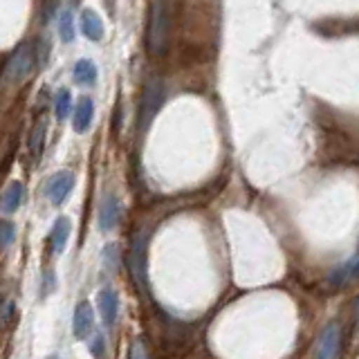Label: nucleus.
Listing matches in <instances>:
<instances>
[{
	"mask_svg": "<svg viewBox=\"0 0 359 359\" xmlns=\"http://www.w3.org/2000/svg\"><path fill=\"white\" fill-rule=\"evenodd\" d=\"M168 29H171V18H168L166 0H153L151 16H149V32H146V48H149V54L155 56V59L166 54Z\"/></svg>",
	"mask_w": 359,
	"mask_h": 359,
	"instance_id": "obj_1",
	"label": "nucleus"
},
{
	"mask_svg": "<svg viewBox=\"0 0 359 359\" xmlns=\"http://www.w3.org/2000/svg\"><path fill=\"white\" fill-rule=\"evenodd\" d=\"M34 67H36V52H34V48L29 43L18 45L5 63L3 70L5 86H22L34 74Z\"/></svg>",
	"mask_w": 359,
	"mask_h": 359,
	"instance_id": "obj_2",
	"label": "nucleus"
},
{
	"mask_svg": "<svg viewBox=\"0 0 359 359\" xmlns=\"http://www.w3.org/2000/svg\"><path fill=\"white\" fill-rule=\"evenodd\" d=\"M164 81L160 76H153L146 81L144 93H142V106H140V128L146 130L151 126V121L155 119V115L160 112L162 104H164Z\"/></svg>",
	"mask_w": 359,
	"mask_h": 359,
	"instance_id": "obj_3",
	"label": "nucleus"
},
{
	"mask_svg": "<svg viewBox=\"0 0 359 359\" xmlns=\"http://www.w3.org/2000/svg\"><path fill=\"white\" fill-rule=\"evenodd\" d=\"M341 353V328L337 321L323 325L314 344V359H339Z\"/></svg>",
	"mask_w": 359,
	"mask_h": 359,
	"instance_id": "obj_4",
	"label": "nucleus"
},
{
	"mask_svg": "<svg viewBox=\"0 0 359 359\" xmlns=\"http://www.w3.org/2000/svg\"><path fill=\"white\" fill-rule=\"evenodd\" d=\"M146 245H149V233L140 231L130 243V254H128V265L130 274L142 290H146Z\"/></svg>",
	"mask_w": 359,
	"mask_h": 359,
	"instance_id": "obj_5",
	"label": "nucleus"
},
{
	"mask_svg": "<svg viewBox=\"0 0 359 359\" xmlns=\"http://www.w3.org/2000/svg\"><path fill=\"white\" fill-rule=\"evenodd\" d=\"M74 184H76V177L72 171H59L45 182V196H48V200L54 207H59L67 200V196L72 194Z\"/></svg>",
	"mask_w": 359,
	"mask_h": 359,
	"instance_id": "obj_6",
	"label": "nucleus"
},
{
	"mask_svg": "<svg viewBox=\"0 0 359 359\" xmlns=\"http://www.w3.org/2000/svg\"><path fill=\"white\" fill-rule=\"evenodd\" d=\"M119 220H121V202L115 194H106L99 205V216H97L99 229L108 233L112 229H117Z\"/></svg>",
	"mask_w": 359,
	"mask_h": 359,
	"instance_id": "obj_7",
	"label": "nucleus"
},
{
	"mask_svg": "<svg viewBox=\"0 0 359 359\" xmlns=\"http://www.w3.org/2000/svg\"><path fill=\"white\" fill-rule=\"evenodd\" d=\"M93 330H95V310L90 306V301H79L72 317V332L79 341H83L93 334Z\"/></svg>",
	"mask_w": 359,
	"mask_h": 359,
	"instance_id": "obj_8",
	"label": "nucleus"
},
{
	"mask_svg": "<svg viewBox=\"0 0 359 359\" xmlns=\"http://www.w3.org/2000/svg\"><path fill=\"white\" fill-rule=\"evenodd\" d=\"M97 308L106 328H112L119 317V294L112 287H104L97 294Z\"/></svg>",
	"mask_w": 359,
	"mask_h": 359,
	"instance_id": "obj_9",
	"label": "nucleus"
},
{
	"mask_svg": "<svg viewBox=\"0 0 359 359\" xmlns=\"http://www.w3.org/2000/svg\"><path fill=\"white\" fill-rule=\"evenodd\" d=\"M95 119V101L90 97H81L76 101L74 112H72V128L74 133L83 135L90 126H93Z\"/></svg>",
	"mask_w": 359,
	"mask_h": 359,
	"instance_id": "obj_10",
	"label": "nucleus"
},
{
	"mask_svg": "<svg viewBox=\"0 0 359 359\" xmlns=\"http://www.w3.org/2000/svg\"><path fill=\"white\" fill-rule=\"evenodd\" d=\"M22 200H25V184L14 180V182H9V187L5 189L3 198H0V211H3L5 216H11V213H16L20 209Z\"/></svg>",
	"mask_w": 359,
	"mask_h": 359,
	"instance_id": "obj_11",
	"label": "nucleus"
},
{
	"mask_svg": "<svg viewBox=\"0 0 359 359\" xmlns=\"http://www.w3.org/2000/svg\"><path fill=\"white\" fill-rule=\"evenodd\" d=\"M81 32H83V36L88 41H101L104 39V20H101V16L97 14L95 9H83L81 11Z\"/></svg>",
	"mask_w": 359,
	"mask_h": 359,
	"instance_id": "obj_12",
	"label": "nucleus"
},
{
	"mask_svg": "<svg viewBox=\"0 0 359 359\" xmlns=\"http://www.w3.org/2000/svg\"><path fill=\"white\" fill-rule=\"evenodd\" d=\"M70 229H72V224L65 216L54 220L52 231H50V250H52V254H63L67 238H70Z\"/></svg>",
	"mask_w": 359,
	"mask_h": 359,
	"instance_id": "obj_13",
	"label": "nucleus"
},
{
	"mask_svg": "<svg viewBox=\"0 0 359 359\" xmlns=\"http://www.w3.org/2000/svg\"><path fill=\"white\" fill-rule=\"evenodd\" d=\"M359 280V256L353 258V261H348L344 265H339L337 269L330 272V283L334 287H344V285H351Z\"/></svg>",
	"mask_w": 359,
	"mask_h": 359,
	"instance_id": "obj_14",
	"label": "nucleus"
},
{
	"mask_svg": "<svg viewBox=\"0 0 359 359\" xmlns=\"http://www.w3.org/2000/svg\"><path fill=\"white\" fill-rule=\"evenodd\" d=\"M45 135H48V119L45 117H39L36 123L32 126V133H29V155L34 162L41 160L43 155V149H45Z\"/></svg>",
	"mask_w": 359,
	"mask_h": 359,
	"instance_id": "obj_15",
	"label": "nucleus"
},
{
	"mask_svg": "<svg viewBox=\"0 0 359 359\" xmlns=\"http://www.w3.org/2000/svg\"><path fill=\"white\" fill-rule=\"evenodd\" d=\"M97 65L90 61V59H81L74 63V70H72V79L76 86H95L97 83Z\"/></svg>",
	"mask_w": 359,
	"mask_h": 359,
	"instance_id": "obj_16",
	"label": "nucleus"
},
{
	"mask_svg": "<svg viewBox=\"0 0 359 359\" xmlns=\"http://www.w3.org/2000/svg\"><path fill=\"white\" fill-rule=\"evenodd\" d=\"M70 110H72V95L67 88H61L54 97V115L59 121H63L67 115H70Z\"/></svg>",
	"mask_w": 359,
	"mask_h": 359,
	"instance_id": "obj_17",
	"label": "nucleus"
},
{
	"mask_svg": "<svg viewBox=\"0 0 359 359\" xmlns=\"http://www.w3.org/2000/svg\"><path fill=\"white\" fill-rule=\"evenodd\" d=\"M59 36L63 43L74 41V16L70 9H63L59 14Z\"/></svg>",
	"mask_w": 359,
	"mask_h": 359,
	"instance_id": "obj_18",
	"label": "nucleus"
},
{
	"mask_svg": "<svg viewBox=\"0 0 359 359\" xmlns=\"http://www.w3.org/2000/svg\"><path fill=\"white\" fill-rule=\"evenodd\" d=\"M14 236H16L14 224L7 222V220L0 222V250H7V247L14 243Z\"/></svg>",
	"mask_w": 359,
	"mask_h": 359,
	"instance_id": "obj_19",
	"label": "nucleus"
},
{
	"mask_svg": "<svg viewBox=\"0 0 359 359\" xmlns=\"http://www.w3.org/2000/svg\"><path fill=\"white\" fill-rule=\"evenodd\" d=\"M104 263L110 272H117V265H119V250L117 245H106L104 250Z\"/></svg>",
	"mask_w": 359,
	"mask_h": 359,
	"instance_id": "obj_20",
	"label": "nucleus"
},
{
	"mask_svg": "<svg viewBox=\"0 0 359 359\" xmlns=\"http://www.w3.org/2000/svg\"><path fill=\"white\" fill-rule=\"evenodd\" d=\"M14 314H16V308H14V301H5L3 306H0V325H11L14 321Z\"/></svg>",
	"mask_w": 359,
	"mask_h": 359,
	"instance_id": "obj_21",
	"label": "nucleus"
},
{
	"mask_svg": "<svg viewBox=\"0 0 359 359\" xmlns=\"http://www.w3.org/2000/svg\"><path fill=\"white\" fill-rule=\"evenodd\" d=\"M128 359H149V353H146V346L142 339H135L133 346H130V353H128Z\"/></svg>",
	"mask_w": 359,
	"mask_h": 359,
	"instance_id": "obj_22",
	"label": "nucleus"
},
{
	"mask_svg": "<svg viewBox=\"0 0 359 359\" xmlns=\"http://www.w3.org/2000/svg\"><path fill=\"white\" fill-rule=\"evenodd\" d=\"M54 287H56V276L52 274V272H48L45 274V285H43V297H48L50 292H54Z\"/></svg>",
	"mask_w": 359,
	"mask_h": 359,
	"instance_id": "obj_23",
	"label": "nucleus"
},
{
	"mask_svg": "<svg viewBox=\"0 0 359 359\" xmlns=\"http://www.w3.org/2000/svg\"><path fill=\"white\" fill-rule=\"evenodd\" d=\"M101 348H104V337H97V339L93 341V346H90V351H93V355H101Z\"/></svg>",
	"mask_w": 359,
	"mask_h": 359,
	"instance_id": "obj_24",
	"label": "nucleus"
},
{
	"mask_svg": "<svg viewBox=\"0 0 359 359\" xmlns=\"http://www.w3.org/2000/svg\"><path fill=\"white\" fill-rule=\"evenodd\" d=\"M355 306H357V328H359V297H357V301H355Z\"/></svg>",
	"mask_w": 359,
	"mask_h": 359,
	"instance_id": "obj_25",
	"label": "nucleus"
},
{
	"mask_svg": "<svg viewBox=\"0 0 359 359\" xmlns=\"http://www.w3.org/2000/svg\"><path fill=\"white\" fill-rule=\"evenodd\" d=\"M48 359H59V355H52V357H48Z\"/></svg>",
	"mask_w": 359,
	"mask_h": 359,
	"instance_id": "obj_26",
	"label": "nucleus"
},
{
	"mask_svg": "<svg viewBox=\"0 0 359 359\" xmlns=\"http://www.w3.org/2000/svg\"><path fill=\"white\" fill-rule=\"evenodd\" d=\"M74 3H79V0H74Z\"/></svg>",
	"mask_w": 359,
	"mask_h": 359,
	"instance_id": "obj_27",
	"label": "nucleus"
}]
</instances>
